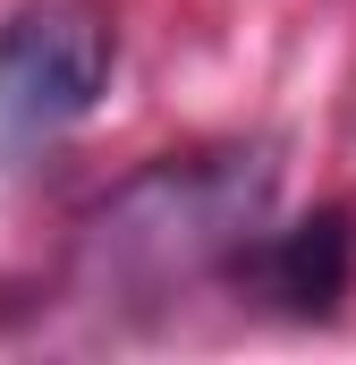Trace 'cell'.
Instances as JSON below:
<instances>
[{
  "label": "cell",
  "instance_id": "1",
  "mask_svg": "<svg viewBox=\"0 0 356 365\" xmlns=\"http://www.w3.org/2000/svg\"><path fill=\"white\" fill-rule=\"evenodd\" d=\"M271 170L255 153H212V162H162L136 187H119L85 230V272L110 297H162L178 280L238 264V247L263 230Z\"/></svg>",
  "mask_w": 356,
  "mask_h": 365
},
{
  "label": "cell",
  "instance_id": "2",
  "mask_svg": "<svg viewBox=\"0 0 356 365\" xmlns=\"http://www.w3.org/2000/svg\"><path fill=\"white\" fill-rule=\"evenodd\" d=\"M119 26L102 0H26L0 17V119L17 136L77 128L110 93Z\"/></svg>",
  "mask_w": 356,
  "mask_h": 365
},
{
  "label": "cell",
  "instance_id": "3",
  "mask_svg": "<svg viewBox=\"0 0 356 365\" xmlns=\"http://www.w3.org/2000/svg\"><path fill=\"white\" fill-rule=\"evenodd\" d=\"M348 212H314V221H297V230H255L246 247H238V272H255L288 306V314H331V297L348 289Z\"/></svg>",
  "mask_w": 356,
  "mask_h": 365
}]
</instances>
